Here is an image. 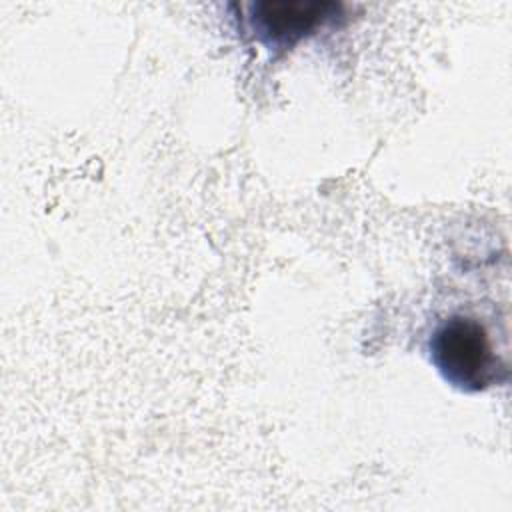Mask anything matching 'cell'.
<instances>
[{
	"mask_svg": "<svg viewBox=\"0 0 512 512\" xmlns=\"http://www.w3.org/2000/svg\"><path fill=\"white\" fill-rule=\"evenodd\" d=\"M430 360L458 390L480 392L506 376L486 326L474 316L454 314L440 322L428 342Z\"/></svg>",
	"mask_w": 512,
	"mask_h": 512,
	"instance_id": "1",
	"label": "cell"
},
{
	"mask_svg": "<svg viewBox=\"0 0 512 512\" xmlns=\"http://www.w3.org/2000/svg\"><path fill=\"white\" fill-rule=\"evenodd\" d=\"M246 24L268 48H292L324 22L334 18L340 4L324 0H262L250 2Z\"/></svg>",
	"mask_w": 512,
	"mask_h": 512,
	"instance_id": "2",
	"label": "cell"
}]
</instances>
